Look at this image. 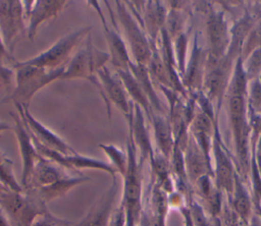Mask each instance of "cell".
<instances>
[{
    "instance_id": "obj_1",
    "label": "cell",
    "mask_w": 261,
    "mask_h": 226,
    "mask_svg": "<svg viewBox=\"0 0 261 226\" xmlns=\"http://www.w3.org/2000/svg\"><path fill=\"white\" fill-rule=\"evenodd\" d=\"M65 66L56 69H46L33 65H23L18 61L12 66L15 72V88L12 93L2 99L3 103H12L28 108L30 103L41 89L51 82L61 79Z\"/></svg>"
},
{
    "instance_id": "obj_7",
    "label": "cell",
    "mask_w": 261,
    "mask_h": 226,
    "mask_svg": "<svg viewBox=\"0 0 261 226\" xmlns=\"http://www.w3.org/2000/svg\"><path fill=\"white\" fill-rule=\"evenodd\" d=\"M92 83L98 89L106 104L108 118L111 117V105H114L126 120L130 118L134 103L128 100L125 88L116 73L112 74L107 66H104L97 72V77Z\"/></svg>"
},
{
    "instance_id": "obj_18",
    "label": "cell",
    "mask_w": 261,
    "mask_h": 226,
    "mask_svg": "<svg viewBox=\"0 0 261 226\" xmlns=\"http://www.w3.org/2000/svg\"><path fill=\"white\" fill-rule=\"evenodd\" d=\"M68 165L70 168L76 172L77 174H82L79 170L80 169H97L102 170L106 173H108L112 178L116 177V170L113 168V166L110 163H106L102 160L92 158L89 156H84L79 153H75L74 155L66 156L65 157Z\"/></svg>"
},
{
    "instance_id": "obj_10",
    "label": "cell",
    "mask_w": 261,
    "mask_h": 226,
    "mask_svg": "<svg viewBox=\"0 0 261 226\" xmlns=\"http://www.w3.org/2000/svg\"><path fill=\"white\" fill-rule=\"evenodd\" d=\"M14 107L34 140H36L37 143H39L40 145L44 146L47 149L60 153L63 156H70L76 153L59 135H57L44 124L39 122L30 113L28 108H22L18 105H15Z\"/></svg>"
},
{
    "instance_id": "obj_23",
    "label": "cell",
    "mask_w": 261,
    "mask_h": 226,
    "mask_svg": "<svg viewBox=\"0 0 261 226\" xmlns=\"http://www.w3.org/2000/svg\"><path fill=\"white\" fill-rule=\"evenodd\" d=\"M149 66V73L151 76H153L158 82H160L163 86H170L171 79L169 77L168 69L165 65V63L162 61V59L156 54L152 52L151 58L149 60L148 65Z\"/></svg>"
},
{
    "instance_id": "obj_29",
    "label": "cell",
    "mask_w": 261,
    "mask_h": 226,
    "mask_svg": "<svg viewBox=\"0 0 261 226\" xmlns=\"http://www.w3.org/2000/svg\"><path fill=\"white\" fill-rule=\"evenodd\" d=\"M250 25L251 23H250V20L248 19L242 20L236 25L233 30V47L232 48H237L240 46V44L243 42L244 38L246 37L247 33L249 32Z\"/></svg>"
},
{
    "instance_id": "obj_24",
    "label": "cell",
    "mask_w": 261,
    "mask_h": 226,
    "mask_svg": "<svg viewBox=\"0 0 261 226\" xmlns=\"http://www.w3.org/2000/svg\"><path fill=\"white\" fill-rule=\"evenodd\" d=\"M208 32L214 51H218V48L222 45L225 36V25L221 16L214 15L211 17L208 24Z\"/></svg>"
},
{
    "instance_id": "obj_14",
    "label": "cell",
    "mask_w": 261,
    "mask_h": 226,
    "mask_svg": "<svg viewBox=\"0 0 261 226\" xmlns=\"http://www.w3.org/2000/svg\"><path fill=\"white\" fill-rule=\"evenodd\" d=\"M67 175H69L67 174V170H65L58 164L47 159H44L40 156L39 160L35 164L27 188H40L48 186L57 182L58 180L62 179Z\"/></svg>"
},
{
    "instance_id": "obj_5",
    "label": "cell",
    "mask_w": 261,
    "mask_h": 226,
    "mask_svg": "<svg viewBox=\"0 0 261 226\" xmlns=\"http://www.w3.org/2000/svg\"><path fill=\"white\" fill-rule=\"evenodd\" d=\"M91 30L92 26L80 27L62 37L50 48L41 52L40 54L18 62L23 65H33L46 69H56L62 67L69 61V57L74 48L90 35Z\"/></svg>"
},
{
    "instance_id": "obj_2",
    "label": "cell",
    "mask_w": 261,
    "mask_h": 226,
    "mask_svg": "<svg viewBox=\"0 0 261 226\" xmlns=\"http://www.w3.org/2000/svg\"><path fill=\"white\" fill-rule=\"evenodd\" d=\"M127 167L123 174L122 197L120 204L124 207L125 226H139L142 213V164L137 157V148L130 131L126 140Z\"/></svg>"
},
{
    "instance_id": "obj_34",
    "label": "cell",
    "mask_w": 261,
    "mask_h": 226,
    "mask_svg": "<svg viewBox=\"0 0 261 226\" xmlns=\"http://www.w3.org/2000/svg\"><path fill=\"white\" fill-rule=\"evenodd\" d=\"M236 209L242 216H247L250 209L249 200L246 194H240L238 195L236 200Z\"/></svg>"
},
{
    "instance_id": "obj_16",
    "label": "cell",
    "mask_w": 261,
    "mask_h": 226,
    "mask_svg": "<svg viewBox=\"0 0 261 226\" xmlns=\"http://www.w3.org/2000/svg\"><path fill=\"white\" fill-rule=\"evenodd\" d=\"M229 109H230V117H231L233 129L236 132V137L238 142V149H239L240 155L244 160L246 155L247 140H246L245 120H244L245 106H244L243 98L241 96H233L230 99Z\"/></svg>"
},
{
    "instance_id": "obj_22",
    "label": "cell",
    "mask_w": 261,
    "mask_h": 226,
    "mask_svg": "<svg viewBox=\"0 0 261 226\" xmlns=\"http://www.w3.org/2000/svg\"><path fill=\"white\" fill-rule=\"evenodd\" d=\"M98 147L107 156L108 160L110 161V164L113 166L116 172L120 176H123L127 167V154L114 145L99 144Z\"/></svg>"
},
{
    "instance_id": "obj_13",
    "label": "cell",
    "mask_w": 261,
    "mask_h": 226,
    "mask_svg": "<svg viewBox=\"0 0 261 226\" xmlns=\"http://www.w3.org/2000/svg\"><path fill=\"white\" fill-rule=\"evenodd\" d=\"M118 188L116 177L112 178L110 187L94 203L83 220L74 226H108Z\"/></svg>"
},
{
    "instance_id": "obj_3",
    "label": "cell",
    "mask_w": 261,
    "mask_h": 226,
    "mask_svg": "<svg viewBox=\"0 0 261 226\" xmlns=\"http://www.w3.org/2000/svg\"><path fill=\"white\" fill-rule=\"evenodd\" d=\"M0 207L9 226H33L39 217L48 212L47 205L31 188L21 192L4 191L0 195Z\"/></svg>"
},
{
    "instance_id": "obj_19",
    "label": "cell",
    "mask_w": 261,
    "mask_h": 226,
    "mask_svg": "<svg viewBox=\"0 0 261 226\" xmlns=\"http://www.w3.org/2000/svg\"><path fill=\"white\" fill-rule=\"evenodd\" d=\"M164 18L165 11L159 2H147L144 15L141 17V22L145 32L149 35L150 38H152V40L156 38L157 32L162 25Z\"/></svg>"
},
{
    "instance_id": "obj_36",
    "label": "cell",
    "mask_w": 261,
    "mask_h": 226,
    "mask_svg": "<svg viewBox=\"0 0 261 226\" xmlns=\"http://www.w3.org/2000/svg\"><path fill=\"white\" fill-rule=\"evenodd\" d=\"M252 105L256 108L261 106V84L258 82L252 89Z\"/></svg>"
},
{
    "instance_id": "obj_40",
    "label": "cell",
    "mask_w": 261,
    "mask_h": 226,
    "mask_svg": "<svg viewBox=\"0 0 261 226\" xmlns=\"http://www.w3.org/2000/svg\"><path fill=\"white\" fill-rule=\"evenodd\" d=\"M6 190H8V189H7L5 186H3V185L0 183V195H1V194H2L4 191H6Z\"/></svg>"
},
{
    "instance_id": "obj_26",
    "label": "cell",
    "mask_w": 261,
    "mask_h": 226,
    "mask_svg": "<svg viewBox=\"0 0 261 226\" xmlns=\"http://www.w3.org/2000/svg\"><path fill=\"white\" fill-rule=\"evenodd\" d=\"M72 222H69L67 220L58 218L54 215H52L49 211L46 212L44 215L39 217L33 226H74Z\"/></svg>"
},
{
    "instance_id": "obj_20",
    "label": "cell",
    "mask_w": 261,
    "mask_h": 226,
    "mask_svg": "<svg viewBox=\"0 0 261 226\" xmlns=\"http://www.w3.org/2000/svg\"><path fill=\"white\" fill-rule=\"evenodd\" d=\"M0 183L8 190L13 192H21L23 188L15 178L13 172V162L6 154L0 151Z\"/></svg>"
},
{
    "instance_id": "obj_39",
    "label": "cell",
    "mask_w": 261,
    "mask_h": 226,
    "mask_svg": "<svg viewBox=\"0 0 261 226\" xmlns=\"http://www.w3.org/2000/svg\"><path fill=\"white\" fill-rule=\"evenodd\" d=\"M13 129V125H10L9 123L7 122H3V121H0V134L2 131H5V130H11Z\"/></svg>"
},
{
    "instance_id": "obj_25",
    "label": "cell",
    "mask_w": 261,
    "mask_h": 226,
    "mask_svg": "<svg viewBox=\"0 0 261 226\" xmlns=\"http://www.w3.org/2000/svg\"><path fill=\"white\" fill-rule=\"evenodd\" d=\"M220 160L218 161V177L221 185L226 189H230L232 185V175L231 169L226 158L220 153H218Z\"/></svg>"
},
{
    "instance_id": "obj_9",
    "label": "cell",
    "mask_w": 261,
    "mask_h": 226,
    "mask_svg": "<svg viewBox=\"0 0 261 226\" xmlns=\"http://www.w3.org/2000/svg\"><path fill=\"white\" fill-rule=\"evenodd\" d=\"M24 34L27 35V21L22 1H0V35L11 54L15 43Z\"/></svg>"
},
{
    "instance_id": "obj_8",
    "label": "cell",
    "mask_w": 261,
    "mask_h": 226,
    "mask_svg": "<svg viewBox=\"0 0 261 226\" xmlns=\"http://www.w3.org/2000/svg\"><path fill=\"white\" fill-rule=\"evenodd\" d=\"M88 3H90L92 5V7L95 9V11L97 12V14L100 18V21H101V24L103 27V33L105 36V40H106V44H107V47L109 50L108 54L110 56V63L116 68V70L128 69L133 60L130 59V56H129V53H128V50L126 47V43L124 42V40L118 33L117 20H116L115 14L113 13L112 9L110 8L109 2L104 1V4L106 5L107 10L110 13V25L101 10L100 2L99 1H89Z\"/></svg>"
},
{
    "instance_id": "obj_12",
    "label": "cell",
    "mask_w": 261,
    "mask_h": 226,
    "mask_svg": "<svg viewBox=\"0 0 261 226\" xmlns=\"http://www.w3.org/2000/svg\"><path fill=\"white\" fill-rule=\"evenodd\" d=\"M10 116L14 120L13 124V131L15 133L17 144H18V150L21 157L22 162V173H21V181L20 184L22 188H27L29 185V181L33 172V169L35 167V164L40 158V155L38 154L33 138L25 127L24 123L22 122L19 114H12L10 113Z\"/></svg>"
},
{
    "instance_id": "obj_21",
    "label": "cell",
    "mask_w": 261,
    "mask_h": 226,
    "mask_svg": "<svg viewBox=\"0 0 261 226\" xmlns=\"http://www.w3.org/2000/svg\"><path fill=\"white\" fill-rule=\"evenodd\" d=\"M153 125L157 144L165 157H167L172 148V138L170 128L167 122L160 116H153Z\"/></svg>"
},
{
    "instance_id": "obj_11",
    "label": "cell",
    "mask_w": 261,
    "mask_h": 226,
    "mask_svg": "<svg viewBox=\"0 0 261 226\" xmlns=\"http://www.w3.org/2000/svg\"><path fill=\"white\" fill-rule=\"evenodd\" d=\"M27 21V37L34 41L38 29L45 21L56 18L65 7L66 0H38L22 1Z\"/></svg>"
},
{
    "instance_id": "obj_28",
    "label": "cell",
    "mask_w": 261,
    "mask_h": 226,
    "mask_svg": "<svg viewBox=\"0 0 261 226\" xmlns=\"http://www.w3.org/2000/svg\"><path fill=\"white\" fill-rule=\"evenodd\" d=\"M211 128V121L206 114H200L196 120V130L198 133L199 138L202 140L203 144L207 145L206 138Z\"/></svg>"
},
{
    "instance_id": "obj_32",
    "label": "cell",
    "mask_w": 261,
    "mask_h": 226,
    "mask_svg": "<svg viewBox=\"0 0 261 226\" xmlns=\"http://www.w3.org/2000/svg\"><path fill=\"white\" fill-rule=\"evenodd\" d=\"M14 75H15L14 69L5 66L3 62L0 61V87L9 84Z\"/></svg>"
},
{
    "instance_id": "obj_31",
    "label": "cell",
    "mask_w": 261,
    "mask_h": 226,
    "mask_svg": "<svg viewBox=\"0 0 261 226\" xmlns=\"http://www.w3.org/2000/svg\"><path fill=\"white\" fill-rule=\"evenodd\" d=\"M125 222H126L125 210H124V207L121 204H119L117 208L113 209L108 226H125Z\"/></svg>"
},
{
    "instance_id": "obj_15",
    "label": "cell",
    "mask_w": 261,
    "mask_h": 226,
    "mask_svg": "<svg viewBox=\"0 0 261 226\" xmlns=\"http://www.w3.org/2000/svg\"><path fill=\"white\" fill-rule=\"evenodd\" d=\"M89 180H90V177L84 174L74 175V176L67 175L51 185L40 187V188H33V187H29V188H31L36 193V195L47 205L49 202L55 199L64 196L74 186Z\"/></svg>"
},
{
    "instance_id": "obj_38",
    "label": "cell",
    "mask_w": 261,
    "mask_h": 226,
    "mask_svg": "<svg viewBox=\"0 0 261 226\" xmlns=\"http://www.w3.org/2000/svg\"><path fill=\"white\" fill-rule=\"evenodd\" d=\"M0 226H9L7 218L1 208H0Z\"/></svg>"
},
{
    "instance_id": "obj_4",
    "label": "cell",
    "mask_w": 261,
    "mask_h": 226,
    "mask_svg": "<svg viewBox=\"0 0 261 226\" xmlns=\"http://www.w3.org/2000/svg\"><path fill=\"white\" fill-rule=\"evenodd\" d=\"M116 20L119 21L130 49L134 62L147 66L152 55L151 43L141 21L133 14L125 1H115Z\"/></svg>"
},
{
    "instance_id": "obj_33",
    "label": "cell",
    "mask_w": 261,
    "mask_h": 226,
    "mask_svg": "<svg viewBox=\"0 0 261 226\" xmlns=\"http://www.w3.org/2000/svg\"><path fill=\"white\" fill-rule=\"evenodd\" d=\"M260 69H261V49H258L252 54L250 58L248 70L251 74H253L260 71Z\"/></svg>"
},
{
    "instance_id": "obj_17",
    "label": "cell",
    "mask_w": 261,
    "mask_h": 226,
    "mask_svg": "<svg viewBox=\"0 0 261 226\" xmlns=\"http://www.w3.org/2000/svg\"><path fill=\"white\" fill-rule=\"evenodd\" d=\"M116 74L122 81L125 91L128 95V97L133 100V103L140 106L142 110H144L147 114L150 112V100L143 90L140 82L137 80V78L134 76V74L130 72L129 69H118L116 70Z\"/></svg>"
},
{
    "instance_id": "obj_6",
    "label": "cell",
    "mask_w": 261,
    "mask_h": 226,
    "mask_svg": "<svg viewBox=\"0 0 261 226\" xmlns=\"http://www.w3.org/2000/svg\"><path fill=\"white\" fill-rule=\"evenodd\" d=\"M110 61L108 52L97 49L89 35L84 46L69 59L61 79L83 78L92 82L97 77V72Z\"/></svg>"
},
{
    "instance_id": "obj_35",
    "label": "cell",
    "mask_w": 261,
    "mask_h": 226,
    "mask_svg": "<svg viewBox=\"0 0 261 226\" xmlns=\"http://www.w3.org/2000/svg\"><path fill=\"white\" fill-rule=\"evenodd\" d=\"M0 61L4 62V61H9L12 63V66L17 62L14 57L12 56V54L7 50V48L4 45V42L2 40V37L0 35Z\"/></svg>"
},
{
    "instance_id": "obj_30",
    "label": "cell",
    "mask_w": 261,
    "mask_h": 226,
    "mask_svg": "<svg viewBox=\"0 0 261 226\" xmlns=\"http://www.w3.org/2000/svg\"><path fill=\"white\" fill-rule=\"evenodd\" d=\"M188 163H189V170L191 174H193L194 176H198L203 172L204 162L199 154L191 153L188 159Z\"/></svg>"
},
{
    "instance_id": "obj_37",
    "label": "cell",
    "mask_w": 261,
    "mask_h": 226,
    "mask_svg": "<svg viewBox=\"0 0 261 226\" xmlns=\"http://www.w3.org/2000/svg\"><path fill=\"white\" fill-rule=\"evenodd\" d=\"M254 43H261V23L259 24V26L256 29V32L254 34V39H253Z\"/></svg>"
},
{
    "instance_id": "obj_27",
    "label": "cell",
    "mask_w": 261,
    "mask_h": 226,
    "mask_svg": "<svg viewBox=\"0 0 261 226\" xmlns=\"http://www.w3.org/2000/svg\"><path fill=\"white\" fill-rule=\"evenodd\" d=\"M223 80H224V76L221 70H213L209 73L206 80V87L210 95L215 96L220 91L223 84Z\"/></svg>"
}]
</instances>
